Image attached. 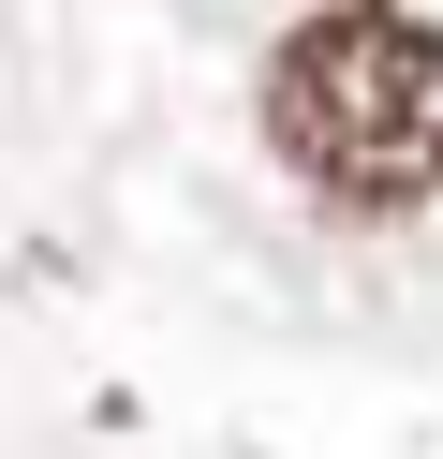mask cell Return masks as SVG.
I'll use <instances>...</instances> for the list:
<instances>
[{
  "label": "cell",
  "instance_id": "6da1fadb",
  "mask_svg": "<svg viewBox=\"0 0 443 459\" xmlns=\"http://www.w3.org/2000/svg\"><path fill=\"white\" fill-rule=\"evenodd\" d=\"M266 149L340 222L443 208V15L413 0H325L266 45Z\"/></svg>",
  "mask_w": 443,
  "mask_h": 459
}]
</instances>
